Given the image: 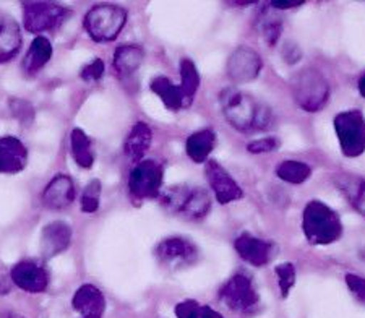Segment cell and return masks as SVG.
<instances>
[{"mask_svg": "<svg viewBox=\"0 0 365 318\" xmlns=\"http://www.w3.org/2000/svg\"><path fill=\"white\" fill-rule=\"evenodd\" d=\"M101 182L98 179H93L90 184L85 187L83 193H81L80 206L83 213H96L99 210V202H101Z\"/></svg>", "mask_w": 365, "mask_h": 318, "instance_id": "obj_29", "label": "cell"}, {"mask_svg": "<svg viewBox=\"0 0 365 318\" xmlns=\"http://www.w3.org/2000/svg\"><path fill=\"white\" fill-rule=\"evenodd\" d=\"M164 170L160 163L146 159L135 164L128 175V192L135 200L160 198Z\"/></svg>", "mask_w": 365, "mask_h": 318, "instance_id": "obj_7", "label": "cell"}, {"mask_svg": "<svg viewBox=\"0 0 365 318\" xmlns=\"http://www.w3.org/2000/svg\"><path fill=\"white\" fill-rule=\"evenodd\" d=\"M304 2H272V7L276 10H287V9H297L302 7Z\"/></svg>", "mask_w": 365, "mask_h": 318, "instance_id": "obj_37", "label": "cell"}, {"mask_svg": "<svg viewBox=\"0 0 365 318\" xmlns=\"http://www.w3.org/2000/svg\"><path fill=\"white\" fill-rule=\"evenodd\" d=\"M11 281L25 292L39 294L49 286V273L44 267L31 260H23L11 268Z\"/></svg>", "mask_w": 365, "mask_h": 318, "instance_id": "obj_13", "label": "cell"}, {"mask_svg": "<svg viewBox=\"0 0 365 318\" xmlns=\"http://www.w3.org/2000/svg\"><path fill=\"white\" fill-rule=\"evenodd\" d=\"M104 70H106V66L101 58H94V61L86 63V66L80 70V76L81 80L85 81H98L103 78Z\"/></svg>", "mask_w": 365, "mask_h": 318, "instance_id": "obj_32", "label": "cell"}, {"mask_svg": "<svg viewBox=\"0 0 365 318\" xmlns=\"http://www.w3.org/2000/svg\"><path fill=\"white\" fill-rule=\"evenodd\" d=\"M153 143V132L148 123L137 122L132 127L130 133L127 135L125 143H123V153L132 163H141L146 151L150 150Z\"/></svg>", "mask_w": 365, "mask_h": 318, "instance_id": "obj_20", "label": "cell"}, {"mask_svg": "<svg viewBox=\"0 0 365 318\" xmlns=\"http://www.w3.org/2000/svg\"><path fill=\"white\" fill-rule=\"evenodd\" d=\"M216 145V133L211 128H205L192 133L185 141V151L187 156L195 163H206L211 155V151L215 150Z\"/></svg>", "mask_w": 365, "mask_h": 318, "instance_id": "obj_21", "label": "cell"}, {"mask_svg": "<svg viewBox=\"0 0 365 318\" xmlns=\"http://www.w3.org/2000/svg\"><path fill=\"white\" fill-rule=\"evenodd\" d=\"M0 318H25V317L16 314V312H4V314L0 315Z\"/></svg>", "mask_w": 365, "mask_h": 318, "instance_id": "obj_38", "label": "cell"}, {"mask_svg": "<svg viewBox=\"0 0 365 318\" xmlns=\"http://www.w3.org/2000/svg\"><path fill=\"white\" fill-rule=\"evenodd\" d=\"M156 257L161 265L175 267V265H190L198 258L195 244L184 237H168L156 247Z\"/></svg>", "mask_w": 365, "mask_h": 318, "instance_id": "obj_12", "label": "cell"}, {"mask_svg": "<svg viewBox=\"0 0 365 318\" xmlns=\"http://www.w3.org/2000/svg\"><path fill=\"white\" fill-rule=\"evenodd\" d=\"M72 305L81 318H103L106 312V297L96 286L83 284L75 292Z\"/></svg>", "mask_w": 365, "mask_h": 318, "instance_id": "obj_18", "label": "cell"}, {"mask_svg": "<svg viewBox=\"0 0 365 318\" xmlns=\"http://www.w3.org/2000/svg\"><path fill=\"white\" fill-rule=\"evenodd\" d=\"M359 93L365 98V73L361 76V80H359Z\"/></svg>", "mask_w": 365, "mask_h": 318, "instance_id": "obj_39", "label": "cell"}, {"mask_svg": "<svg viewBox=\"0 0 365 318\" xmlns=\"http://www.w3.org/2000/svg\"><path fill=\"white\" fill-rule=\"evenodd\" d=\"M346 284L359 300L365 302V278H362V276H357V275H352V273H347Z\"/></svg>", "mask_w": 365, "mask_h": 318, "instance_id": "obj_36", "label": "cell"}, {"mask_svg": "<svg viewBox=\"0 0 365 318\" xmlns=\"http://www.w3.org/2000/svg\"><path fill=\"white\" fill-rule=\"evenodd\" d=\"M291 90L294 101L300 109L307 113H317L323 109L329 98V85L315 68H304L292 76Z\"/></svg>", "mask_w": 365, "mask_h": 318, "instance_id": "obj_4", "label": "cell"}, {"mask_svg": "<svg viewBox=\"0 0 365 318\" xmlns=\"http://www.w3.org/2000/svg\"><path fill=\"white\" fill-rule=\"evenodd\" d=\"M127 23V11L117 5H96L85 16V29L96 43H109L119 36Z\"/></svg>", "mask_w": 365, "mask_h": 318, "instance_id": "obj_5", "label": "cell"}, {"mask_svg": "<svg viewBox=\"0 0 365 318\" xmlns=\"http://www.w3.org/2000/svg\"><path fill=\"white\" fill-rule=\"evenodd\" d=\"M150 86H151V91L161 98L163 104L166 106L169 111L178 113V111L187 108L184 94H182L179 85H174L168 76L164 75L155 76V78L151 80Z\"/></svg>", "mask_w": 365, "mask_h": 318, "instance_id": "obj_24", "label": "cell"}, {"mask_svg": "<svg viewBox=\"0 0 365 318\" xmlns=\"http://www.w3.org/2000/svg\"><path fill=\"white\" fill-rule=\"evenodd\" d=\"M175 317L178 318H225L220 312L197 302V300L188 299L175 305Z\"/></svg>", "mask_w": 365, "mask_h": 318, "instance_id": "obj_28", "label": "cell"}, {"mask_svg": "<svg viewBox=\"0 0 365 318\" xmlns=\"http://www.w3.org/2000/svg\"><path fill=\"white\" fill-rule=\"evenodd\" d=\"M163 206L187 220H202L211 210V197L205 188L178 185L160 195Z\"/></svg>", "mask_w": 365, "mask_h": 318, "instance_id": "obj_3", "label": "cell"}, {"mask_svg": "<svg viewBox=\"0 0 365 318\" xmlns=\"http://www.w3.org/2000/svg\"><path fill=\"white\" fill-rule=\"evenodd\" d=\"M302 231L312 245H329L343 235V225L336 211L314 200L304 210Z\"/></svg>", "mask_w": 365, "mask_h": 318, "instance_id": "obj_2", "label": "cell"}, {"mask_svg": "<svg viewBox=\"0 0 365 318\" xmlns=\"http://www.w3.org/2000/svg\"><path fill=\"white\" fill-rule=\"evenodd\" d=\"M72 242V227L62 221H54L44 226L41 232V252L44 258L57 257L66 252Z\"/></svg>", "mask_w": 365, "mask_h": 318, "instance_id": "obj_15", "label": "cell"}, {"mask_svg": "<svg viewBox=\"0 0 365 318\" xmlns=\"http://www.w3.org/2000/svg\"><path fill=\"white\" fill-rule=\"evenodd\" d=\"M10 109L11 113H14L15 119H19L23 125H28V123H31L34 119L33 106L25 101V99H11Z\"/></svg>", "mask_w": 365, "mask_h": 318, "instance_id": "obj_31", "label": "cell"}, {"mask_svg": "<svg viewBox=\"0 0 365 318\" xmlns=\"http://www.w3.org/2000/svg\"><path fill=\"white\" fill-rule=\"evenodd\" d=\"M180 91L184 94V99H185V104L187 108L192 104L193 98H195V94L200 88V75H198V70L195 67V63H193L190 58H182L180 62Z\"/></svg>", "mask_w": 365, "mask_h": 318, "instance_id": "obj_26", "label": "cell"}, {"mask_svg": "<svg viewBox=\"0 0 365 318\" xmlns=\"http://www.w3.org/2000/svg\"><path fill=\"white\" fill-rule=\"evenodd\" d=\"M274 273L278 276L281 296L287 297L294 284H296V267H294L292 263H281L276 267Z\"/></svg>", "mask_w": 365, "mask_h": 318, "instance_id": "obj_30", "label": "cell"}, {"mask_svg": "<svg viewBox=\"0 0 365 318\" xmlns=\"http://www.w3.org/2000/svg\"><path fill=\"white\" fill-rule=\"evenodd\" d=\"M341 151L346 158H357L365 151V119L361 111H346L334 117Z\"/></svg>", "mask_w": 365, "mask_h": 318, "instance_id": "obj_6", "label": "cell"}, {"mask_svg": "<svg viewBox=\"0 0 365 318\" xmlns=\"http://www.w3.org/2000/svg\"><path fill=\"white\" fill-rule=\"evenodd\" d=\"M346 193L349 195L352 206L365 217V180H359L354 188H351V190Z\"/></svg>", "mask_w": 365, "mask_h": 318, "instance_id": "obj_35", "label": "cell"}, {"mask_svg": "<svg viewBox=\"0 0 365 318\" xmlns=\"http://www.w3.org/2000/svg\"><path fill=\"white\" fill-rule=\"evenodd\" d=\"M70 148H72V156L75 163L83 169H91L94 164V151H93V141L88 135L80 130V128H73L70 133Z\"/></svg>", "mask_w": 365, "mask_h": 318, "instance_id": "obj_25", "label": "cell"}, {"mask_svg": "<svg viewBox=\"0 0 365 318\" xmlns=\"http://www.w3.org/2000/svg\"><path fill=\"white\" fill-rule=\"evenodd\" d=\"M68 15V9L54 2H23V25L33 34L56 29Z\"/></svg>", "mask_w": 365, "mask_h": 318, "instance_id": "obj_8", "label": "cell"}, {"mask_svg": "<svg viewBox=\"0 0 365 318\" xmlns=\"http://www.w3.org/2000/svg\"><path fill=\"white\" fill-rule=\"evenodd\" d=\"M51 57H52V44L49 43V39L44 36H38L33 39L31 46H29L26 56L23 58L21 67L25 70V73L34 75L38 73L41 68H44L47 66V62L51 61Z\"/></svg>", "mask_w": 365, "mask_h": 318, "instance_id": "obj_22", "label": "cell"}, {"mask_svg": "<svg viewBox=\"0 0 365 318\" xmlns=\"http://www.w3.org/2000/svg\"><path fill=\"white\" fill-rule=\"evenodd\" d=\"M145 61V51L137 44H125L117 47L114 52V68L122 76L133 75Z\"/></svg>", "mask_w": 365, "mask_h": 318, "instance_id": "obj_23", "label": "cell"}, {"mask_svg": "<svg viewBox=\"0 0 365 318\" xmlns=\"http://www.w3.org/2000/svg\"><path fill=\"white\" fill-rule=\"evenodd\" d=\"M221 108L226 120L239 132H262L272 123V109L242 91L227 90L222 93Z\"/></svg>", "mask_w": 365, "mask_h": 318, "instance_id": "obj_1", "label": "cell"}, {"mask_svg": "<svg viewBox=\"0 0 365 318\" xmlns=\"http://www.w3.org/2000/svg\"><path fill=\"white\" fill-rule=\"evenodd\" d=\"M220 297L232 312L242 315L253 314L260 304V296H258L255 286L245 275H234L221 287Z\"/></svg>", "mask_w": 365, "mask_h": 318, "instance_id": "obj_9", "label": "cell"}, {"mask_svg": "<svg viewBox=\"0 0 365 318\" xmlns=\"http://www.w3.org/2000/svg\"><path fill=\"white\" fill-rule=\"evenodd\" d=\"M262 31H263V38L268 43V46H274L276 43H278L281 31H282L281 21L276 19H267L262 23Z\"/></svg>", "mask_w": 365, "mask_h": 318, "instance_id": "obj_33", "label": "cell"}, {"mask_svg": "<svg viewBox=\"0 0 365 318\" xmlns=\"http://www.w3.org/2000/svg\"><path fill=\"white\" fill-rule=\"evenodd\" d=\"M21 31L19 23L0 11V63H5L19 54Z\"/></svg>", "mask_w": 365, "mask_h": 318, "instance_id": "obj_19", "label": "cell"}, {"mask_svg": "<svg viewBox=\"0 0 365 318\" xmlns=\"http://www.w3.org/2000/svg\"><path fill=\"white\" fill-rule=\"evenodd\" d=\"M234 249L239 253V257L244 262L252 265V267H264V265H268L274 252L272 242L258 239L249 232H242L235 239Z\"/></svg>", "mask_w": 365, "mask_h": 318, "instance_id": "obj_14", "label": "cell"}, {"mask_svg": "<svg viewBox=\"0 0 365 318\" xmlns=\"http://www.w3.org/2000/svg\"><path fill=\"white\" fill-rule=\"evenodd\" d=\"M43 203L49 210H63L75 200V185L68 175L58 174L52 178L43 192Z\"/></svg>", "mask_w": 365, "mask_h": 318, "instance_id": "obj_17", "label": "cell"}, {"mask_svg": "<svg viewBox=\"0 0 365 318\" xmlns=\"http://www.w3.org/2000/svg\"><path fill=\"white\" fill-rule=\"evenodd\" d=\"M262 67L263 62L255 51L249 47H239L229 57L226 72L235 83H249L260 75Z\"/></svg>", "mask_w": 365, "mask_h": 318, "instance_id": "obj_11", "label": "cell"}, {"mask_svg": "<svg viewBox=\"0 0 365 318\" xmlns=\"http://www.w3.org/2000/svg\"><path fill=\"white\" fill-rule=\"evenodd\" d=\"M279 146V140L268 137L262 140H255L252 143L247 145V151L252 153V155H267V153H272Z\"/></svg>", "mask_w": 365, "mask_h": 318, "instance_id": "obj_34", "label": "cell"}, {"mask_svg": "<svg viewBox=\"0 0 365 318\" xmlns=\"http://www.w3.org/2000/svg\"><path fill=\"white\" fill-rule=\"evenodd\" d=\"M276 174L281 180L287 182V184H304L312 175V169L309 164L300 161H282L278 168H276Z\"/></svg>", "mask_w": 365, "mask_h": 318, "instance_id": "obj_27", "label": "cell"}, {"mask_svg": "<svg viewBox=\"0 0 365 318\" xmlns=\"http://www.w3.org/2000/svg\"><path fill=\"white\" fill-rule=\"evenodd\" d=\"M28 164V150L16 137H0V174L21 173Z\"/></svg>", "mask_w": 365, "mask_h": 318, "instance_id": "obj_16", "label": "cell"}, {"mask_svg": "<svg viewBox=\"0 0 365 318\" xmlns=\"http://www.w3.org/2000/svg\"><path fill=\"white\" fill-rule=\"evenodd\" d=\"M205 175L211 190L215 193L216 200L221 205H227L244 197L242 187L232 179V175L229 174L220 163L213 161V159H211V161H206Z\"/></svg>", "mask_w": 365, "mask_h": 318, "instance_id": "obj_10", "label": "cell"}]
</instances>
